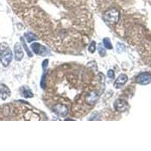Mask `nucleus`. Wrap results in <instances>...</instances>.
<instances>
[{"mask_svg":"<svg viewBox=\"0 0 151 151\" xmlns=\"http://www.w3.org/2000/svg\"><path fill=\"white\" fill-rule=\"evenodd\" d=\"M13 55L10 47L7 43L2 42L0 44V62L4 67H8L12 61Z\"/></svg>","mask_w":151,"mask_h":151,"instance_id":"1","label":"nucleus"},{"mask_svg":"<svg viewBox=\"0 0 151 151\" xmlns=\"http://www.w3.org/2000/svg\"><path fill=\"white\" fill-rule=\"evenodd\" d=\"M120 14L117 9H111L106 11L103 15L104 21L109 25H114L119 20Z\"/></svg>","mask_w":151,"mask_h":151,"instance_id":"2","label":"nucleus"},{"mask_svg":"<svg viewBox=\"0 0 151 151\" xmlns=\"http://www.w3.org/2000/svg\"><path fill=\"white\" fill-rule=\"evenodd\" d=\"M31 48L33 49V52L35 54L40 56H46L49 54L48 50L47 49L46 47L43 46V45H40L39 43H33L31 45Z\"/></svg>","mask_w":151,"mask_h":151,"instance_id":"3","label":"nucleus"},{"mask_svg":"<svg viewBox=\"0 0 151 151\" xmlns=\"http://www.w3.org/2000/svg\"><path fill=\"white\" fill-rule=\"evenodd\" d=\"M136 82L138 84L147 85L151 82V76L149 73H143L136 78Z\"/></svg>","mask_w":151,"mask_h":151,"instance_id":"4","label":"nucleus"},{"mask_svg":"<svg viewBox=\"0 0 151 151\" xmlns=\"http://www.w3.org/2000/svg\"><path fill=\"white\" fill-rule=\"evenodd\" d=\"M114 107L118 112L123 113L129 109V104L123 100H116L114 103Z\"/></svg>","mask_w":151,"mask_h":151,"instance_id":"5","label":"nucleus"},{"mask_svg":"<svg viewBox=\"0 0 151 151\" xmlns=\"http://www.w3.org/2000/svg\"><path fill=\"white\" fill-rule=\"evenodd\" d=\"M99 98V94L97 91H91L86 97V102L89 105H94Z\"/></svg>","mask_w":151,"mask_h":151,"instance_id":"6","label":"nucleus"},{"mask_svg":"<svg viewBox=\"0 0 151 151\" xmlns=\"http://www.w3.org/2000/svg\"><path fill=\"white\" fill-rule=\"evenodd\" d=\"M54 111L58 115L61 116H65L68 114V108L64 105L58 104L54 107Z\"/></svg>","mask_w":151,"mask_h":151,"instance_id":"7","label":"nucleus"},{"mask_svg":"<svg viewBox=\"0 0 151 151\" xmlns=\"http://www.w3.org/2000/svg\"><path fill=\"white\" fill-rule=\"evenodd\" d=\"M11 95V91L7 86L4 84H0V98L6 100Z\"/></svg>","mask_w":151,"mask_h":151,"instance_id":"8","label":"nucleus"},{"mask_svg":"<svg viewBox=\"0 0 151 151\" xmlns=\"http://www.w3.org/2000/svg\"><path fill=\"white\" fill-rule=\"evenodd\" d=\"M14 55H15V60L17 61H20L22 60L23 57H24V52H23L21 45L20 43H16L14 45Z\"/></svg>","mask_w":151,"mask_h":151,"instance_id":"9","label":"nucleus"},{"mask_svg":"<svg viewBox=\"0 0 151 151\" xmlns=\"http://www.w3.org/2000/svg\"><path fill=\"white\" fill-rule=\"evenodd\" d=\"M128 80L127 76L125 74H121V75L119 76V77L117 78L116 80L115 81V83H114V87L116 88H120L121 86L125 85L126 83Z\"/></svg>","mask_w":151,"mask_h":151,"instance_id":"10","label":"nucleus"},{"mask_svg":"<svg viewBox=\"0 0 151 151\" xmlns=\"http://www.w3.org/2000/svg\"><path fill=\"white\" fill-rule=\"evenodd\" d=\"M48 60H45L43 61V64H42V67H43V70H44V72H43V75H42V81L41 83H40V86L42 88H45V70L47 68V66H48Z\"/></svg>","mask_w":151,"mask_h":151,"instance_id":"11","label":"nucleus"},{"mask_svg":"<svg viewBox=\"0 0 151 151\" xmlns=\"http://www.w3.org/2000/svg\"><path fill=\"white\" fill-rule=\"evenodd\" d=\"M21 91H22V94L24 98H33V93H32V91H31L29 88H25L24 87H23L21 88Z\"/></svg>","mask_w":151,"mask_h":151,"instance_id":"12","label":"nucleus"},{"mask_svg":"<svg viewBox=\"0 0 151 151\" xmlns=\"http://www.w3.org/2000/svg\"><path fill=\"white\" fill-rule=\"evenodd\" d=\"M24 36L26 37L27 40L28 42H31L34 41V40H37L38 37L34 34V33H26L24 34Z\"/></svg>","mask_w":151,"mask_h":151,"instance_id":"13","label":"nucleus"},{"mask_svg":"<svg viewBox=\"0 0 151 151\" xmlns=\"http://www.w3.org/2000/svg\"><path fill=\"white\" fill-rule=\"evenodd\" d=\"M103 43L106 49H112L113 48V45H112L111 42H110L109 38H104L103 40Z\"/></svg>","mask_w":151,"mask_h":151,"instance_id":"14","label":"nucleus"},{"mask_svg":"<svg viewBox=\"0 0 151 151\" xmlns=\"http://www.w3.org/2000/svg\"><path fill=\"white\" fill-rule=\"evenodd\" d=\"M98 52H99V55H101V57H104L105 55H106V50H105V48H104L103 45H101V44H100L99 45H98Z\"/></svg>","mask_w":151,"mask_h":151,"instance_id":"15","label":"nucleus"},{"mask_svg":"<svg viewBox=\"0 0 151 151\" xmlns=\"http://www.w3.org/2000/svg\"><path fill=\"white\" fill-rule=\"evenodd\" d=\"M96 43H95V42H92L91 43V45H89V47H88V51H89L91 53H94V52H95V49H96Z\"/></svg>","mask_w":151,"mask_h":151,"instance_id":"16","label":"nucleus"},{"mask_svg":"<svg viewBox=\"0 0 151 151\" xmlns=\"http://www.w3.org/2000/svg\"><path fill=\"white\" fill-rule=\"evenodd\" d=\"M124 49H125V47H124V45H122V44H121V43H118V44H117L116 45L117 52H122Z\"/></svg>","mask_w":151,"mask_h":151,"instance_id":"17","label":"nucleus"},{"mask_svg":"<svg viewBox=\"0 0 151 151\" xmlns=\"http://www.w3.org/2000/svg\"><path fill=\"white\" fill-rule=\"evenodd\" d=\"M21 41H22L23 45H24V48H25V49H26L27 52V54H28V55H29V57H32V56H33V54H32L30 52H29V48H27V45H26V43L24 42V39H23V38H21Z\"/></svg>","mask_w":151,"mask_h":151,"instance_id":"18","label":"nucleus"},{"mask_svg":"<svg viewBox=\"0 0 151 151\" xmlns=\"http://www.w3.org/2000/svg\"><path fill=\"white\" fill-rule=\"evenodd\" d=\"M107 76L110 79H113L114 78V76H115V73L113 70H109L108 72H107Z\"/></svg>","mask_w":151,"mask_h":151,"instance_id":"19","label":"nucleus"}]
</instances>
